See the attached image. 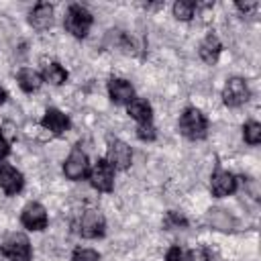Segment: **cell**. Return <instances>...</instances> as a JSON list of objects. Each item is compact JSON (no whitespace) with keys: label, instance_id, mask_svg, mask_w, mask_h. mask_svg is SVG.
Segmentation results:
<instances>
[{"label":"cell","instance_id":"obj_5","mask_svg":"<svg viewBox=\"0 0 261 261\" xmlns=\"http://www.w3.org/2000/svg\"><path fill=\"white\" fill-rule=\"evenodd\" d=\"M104 228H106V220L98 210H86L77 224V232L84 239H98L104 234Z\"/></svg>","mask_w":261,"mask_h":261},{"label":"cell","instance_id":"obj_12","mask_svg":"<svg viewBox=\"0 0 261 261\" xmlns=\"http://www.w3.org/2000/svg\"><path fill=\"white\" fill-rule=\"evenodd\" d=\"M108 94H110L114 104H128L135 98L133 86L126 80H120V77H112L108 82Z\"/></svg>","mask_w":261,"mask_h":261},{"label":"cell","instance_id":"obj_18","mask_svg":"<svg viewBox=\"0 0 261 261\" xmlns=\"http://www.w3.org/2000/svg\"><path fill=\"white\" fill-rule=\"evenodd\" d=\"M16 80H18V86H20L24 92H35V90H39V86H41V82H43V77H41L35 69H31V67L20 69L18 75H16Z\"/></svg>","mask_w":261,"mask_h":261},{"label":"cell","instance_id":"obj_7","mask_svg":"<svg viewBox=\"0 0 261 261\" xmlns=\"http://www.w3.org/2000/svg\"><path fill=\"white\" fill-rule=\"evenodd\" d=\"M88 171H90L88 155H86L80 147H73L71 153H69V157H67L65 163H63V173H65V177H69V179H82V177L88 175Z\"/></svg>","mask_w":261,"mask_h":261},{"label":"cell","instance_id":"obj_29","mask_svg":"<svg viewBox=\"0 0 261 261\" xmlns=\"http://www.w3.org/2000/svg\"><path fill=\"white\" fill-rule=\"evenodd\" d=\"M6 102V90L0 86V104H4Z\"/></svg>","mask_w":261,"mask_h":261},{"label":"cell","instance_id":"obj_24","mask_svg":"<svg viewBox=\"0 0 261 261\" xmlns=\"http://www.w3.org/2000/svg\"><path fill=\"white\" fill-rule=\"evenodd\" d=\"M186 255H188V261H210L208 251H206V249H202V247H196V249L188 251Z\"/></svg>","mask_w":261,"mask_h":261},{"label":"cell","instance_id":"obj_8","mask_svg":"<svg viewBox=\"0 0 261 261\" xmlns=\"http://www.w3.org/2000/svg\"><path fill=\"white\" fill-rule=\"evenodd\" d=\"M20 222L29 230H43V228H47V210L39 202H31L22 208Z\"/></svg>","mask_w":261,"mask_h":261},{"label":"cell","instance_id":"obj_16","mask_svg":"<svg viewBox=\"0 0 261 261\" xmlns=\"http://www.w3.org/2000/svg\"><path fill=\"white\" fill-rule=\"evenodd\" d=\"M128 114L139 122V124H147L151 122L153 118V110H151V104L143 98H133L128 102Z\"/></svg>","mask_w":261,"mask_h":261},{"label":"cell","instance_id":"obj_3","mask_svg":"<svg viewBox=\"0 0 261 261\" xmlns=\"http://www.w3.org/2000/svg\"><path fill=\"white\" fill-rule=\"evenodd\" d=\"M2 255L8 259V261H31L33 257V249H31V243L24 234L20 232H12L4 239L2 247H0Z\"/></svg>","mask_w":261,"mask_h":261},{"label":"cell","instance_id":"obj_25","mask_svg":"<svg viewBox=\"0 0 261 261\" xmlns=\"http://www.w3.org/2000/svg\"><path fill=\"white\" fill-rule=\"evenodd\" d=\"M188 224V220L184 218V216H179V214H175V212H167V216H165V226H186Z\"/></svg>","mask_w":261,"mask_h":261},{"label":"cell","instance_id":"obj_17","mask_svg":"<svg viewBox=\"0 0 261 261\" xmlns=\"http://www.w3.org/2000/svg\"><path fill=\"white\" fill-rule=\"evenodd\" d=\"M206 220L216 230H224L226 232V230H232L234 228V218L228 212L220 210V208H210L208 214H206Z\"/></svg>","mask_w":261,"mask_h":261},{"label":"cell","instance_id":"obj_4","mask_svg":"<svg viewBox=\"0 0 261 261\" xmlns=\"http://www.w3.org/2000/svg\"><path fill=\"white\" fill-rule=\"evenodd\" d=\"M90 184L98 192H112L114 188V167L106 159H98L90 171Z\"/></svg>","mask_w":261,"mask_h":261},{"label":"cell","instance_id":"obj_6","mask_svg":"<svg viewBox=\"0 0 261 261\" xmlns=\"http://www.w3.org/2000/svg\"><path fill=\"white\" fill-rule=\"evenodd\" d=\"M222 100L226 106L230 108H237L241 104H245L249 100V86L243 77H230L226 84H224V90H222Z\"/></svg>","mask_w":261,"mask_h":261},{"label":"cell","instance_id":"obj_27","mask_svg":"<svg viewBox=\"0 0 261 261\" xmlns=\"http://www.w3.org/2000/svg\"><path fill=\"white\" fill-rule=\"evenodd\" d=\"M237 8L241 10V12H245V14H249V12H253V10H257L259 8V4L257 2H237Z\"/></svg>","mask_w":261,"mask_h":261},{"label":"cell","instance_id":"obj_19","mask_svg":"<svg viewBox=\"0 0 261 261\" xmlns=\"http://www.w3.org/2000/svg\"><path fill=\"white\" fill-rule=\"evenodd\" d=\"M43 80L49 82V84H53V86H61V84H65V80H67V71H65V67H61L57 61H53V63L45 65V69H43Z\"/></svg>","mask_w":261,"mask_h":261},{"label":"cell","instance_id":"obj_22","mask_svg":"<svg viewBox=\"0 0 261 261\" xmlns=\"http://www.w3.org/2000/svg\"><path fill=\"white\" fill-rule=\"evenodd\" d=\"M71 261H100V255L94 249H75Z\"/></svg>","mask_w":261,"mask_h":261},{"label":"cell","instance_id":"obj_10","mask_svg":"<svg viewBox=\"0 0 261 261\" xmlns=\"http://www.w3.org/2000/svg\"><path fill=\"white\" fill-rule=\"evenodd\" d=\"M210 190H212V196L224 198V196H228L237 190V177L230 171L216 169L212 173V179H210Z\"/></svg>","mask_w":261,"mask_h":261},{"label":"cell","instance_id":"obj_9","mask_svg":"<svg viewBox=\"0 0 261 261\" xmlns=\"http://www.w3.org/2000/svg\"><path fill=\"white\" fill-rule=\"evenodd\" d=\"M106 161L114 167V169H126L133 161V151L126 143L114 139L108 143V155H106Z\"/></svg>","mask_w":261,"mask_h":261},{"label":"cell","instance_id":"obj_26","mask_svg":"<svg viewBox=\"0 0 261 261\" xmlns=\"http://www.w3.org/2000/svg\"><path fill=\"white\" fill-rule=\"evenodd\" d=\"M165 261H188V255L179 247H171L165 255Z\"/></svg>","mask_w":261,"mask_h":261},{"label":"cell","instance_id":"obj_11","mask_svg":"<svg viewBox=\"0 0 261 261\" xmlns=\"http://www.w3.org/2000/svg\"><path fill=\"white\" fill-rule=\"evenodd\" d=\"M22 184H24L22 173L16 167H12L8 163L0 165V188L4 190V194H8V196L18 194L22 190Z\"/></svg>","mask_w":261,"mask_h":261},{"label":"cell","instance_id":"obj_15","mask_svg":"<svg viewBox=\"0 0 261 261\" xmlns=\"http://www.w3.org/2000/svg\"><path fill=\"white\" fill-rule=\"evenodd\" d=\"M220 51H222V45H220V41H218V37L216 35H206V39L202 41V45H200V57L206 61V63H216L218 61V55H220Z\"/></svg>","mask_w":261,"mask_h":261},{"label":"cell","instance_id":"obj_13","mask_svg":"<svg viewBox=\"0 0 261 261\" xmlns=\"http://www.w3.org/2000/svg\"><path fill=\"white\" fill-rule=\"evenodd\" d=\"M41 124H43L49 133H53V135H61V133H65V130L69 128V118H67L61 110H57V108H49V110L45 112Z\"/></svg>","mask_w":261,"mask_h":261},{"label":"cell","instance_id":"obj_20","mask_svg":"<svg viewBox=\"0 0 261 261\" xmlns=\"http://www.w3.org/2000/svg\"><path fill=\"white\" fill-rule=\"evenodd\" d=\"M194 10H196V4L188 2V0H179V2L173 4V14L179 20H190L194 16Z\"/></svg>","mask_w":261,"mask_h":261},{"label":"cell","instance_id":"obj_21","mask_svg":"<svg viewBox=\"0 0 261 261\" xmlns=\"http://www.w3.org/2000/svg\"><path fill=\"white\" fill-rule=\"evenodd\" d=\"M243 137H245V141H247L249 145H257V143L261 141V124L255 122V120L247 122V124L243 126Z\"/></svg>","mask_w":261,"mask_h":261},{"label":"cell","instance_id":"obj_14","mask_svg":"<svg viewBox=\"0 0 261 261\" xmlns=\"http://www.w3.org/2000/svg\"><path fill=\"white\" fill-rule=\"evenodd\" d=\"M31 24L35 29H49L53 24V6L49 2H39L35 4V8L31 10V16H29Z\"/></svg>","mask_w":261,"mask_h":261},{"label":"cell","instance_id":"obj_2","mask_svg":"<svg viewBox=\"0 0 261 261\" xmlns=\"http://www.w3.org/2000/svg\"><path fill=\"white\" fill-rule=\"evenodd\" d=\"M179 130L184 137L196 141V139H204L206 130H208V120L206 116L198 110V108H186L184 114L179 116Z\"/></svg>","mask_w":261,"mask_h":261},{"label":"cell","instance_id":"obj_28","mask_svg":"<svg viewBox=\"0 0 261 261\" xmlns=\"http://www.w3.org/2000/svg\"><path fill=\"white\" fill-rule=\"evenodd\" d=\"M8 151H10V147H8V143H6V139L2 137V133H0V161L8 155Z\"/></svg>","mask_w":261,"mask_h":261},{"label":"cell","instance_id":"obj_23","mask_svg":"<svg viewBox=\"0 0 261 261\" xmlns=\"http://www.w3.org/2000/svg\"><path fill=\"white\" fill-rule=\"evenodd\" d=\"M137 137H139L141 141H153V139L157 137L155 126H153L151 122H147V124H139V126H137Z\"/></svg>","mask_w":261,"mask_h":261},{"label":"cell","instance_id":"obj_1","mask_svg":"<svg viewBox=\"0 0 261 261\" xmlns=\"http://www.w3.org/2000/svg\"><path fill=\"white\" fill-rule=\"evenodd\" d=\"M92 22H94L92 12L86 6H82V4H71L67 8V12H65V20H63L65 31L71 33L77 39H82V37H86L90 33Z\"/></svg>","mask_w":261,"mask_h":261}]
</instances>
